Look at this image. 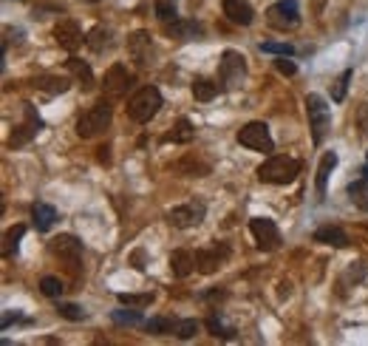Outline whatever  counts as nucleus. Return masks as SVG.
<instances>
[{
  "label": "nucleus",
  "instance_id": "nucleus-31",
  "mask_svg": "<svg viewBox=\"0 0 368 346\" xmlns=\"http://www.w3.org/2000/svg\"><path fill=\"white\" fill-rule=\"evenodd\" d=\"M156 17L161 23H173V20H179V11H176V6L170 0H156Z\"/></svg>",
  "mask_w": 368,
  "mask_h": 346
},
{
  "label": "nucleus",
  "instance_id": "nucleus-32",
  "mask_svg": "<svg viewBox=\"0 0 368 346\" xmlns=\"http://www.w3.org/2000/svg\"><path fill=\"white\" fill-rule=\"evenodd\" d=\"M40 290H43V295H49V298H60V295H63V281L54 278V275H46V278L40 281Z\"/></svg>",
  "mask_w": 368,
  "mask_h": 346
},
{
  "label": "nucleus",
  "instance_id": "nucleus-19",
  "mask_svg": "<svg viewBox=\"0 0 368 346\" xmlns=\"http://www.w3.org/2000/svg\"><path fill=\"white\" fill-rule=\"evenodd\" d=\"M31 219H34V227H37L40 233H49V230L54 227V222H57V210H54L51 204L37 202V204L31 207Z\"/></svg>",
  "mask_w": 368,
  "mask_h": 346
},
{
  "label": "nucleus",
  "instance_id": "nucleus-29",
  "mask_svg": "<svg viewBox=\"0 0 368 346\" xmlns=\"http://www.w3.org/2000/svg\"><path fill=\"white\" fill-rule=\"evenodd\" d=\"M145 327H147V332H153V335H173L176 321H173V318H150Z\"/></svg>",
  "mask_w": 368,
  "mask_h": 346
},
{
  "label": "nucleus",
  "instance_id": "nucleus-7",
  "mask_svg": "<svg viewBox=\"0 0 368 346\" xmlns=\"http://www.w3.org/2000/svg\"><path fill=\"white\" fill-rule=\"evenodd\" d=\"M238 142L249 151H261V154H272L275 151V142L269 137V128L267 122H249L238 131Z\"/></svg>",
  "mask_w": 368,
  "mask_h": 346
},
{
  "label": "nucleus",
  "instance_id": "nucleus-3",
  "mask_svg": "<svg viewBox=\"0 0 368 346\" xmlns=\"http://www.w3.org/2000/svg\"><path fill=\"white\" fill-rule=\"evenodd\" d=\"M111 117H114L111 105H108V102H99V105L88 108L85 114H79V119H76V134H79L82 139H94V137H99V134L108 131Z\"/></svg>",
  "mask_w": 368,
  "mask_h": 346
},
{
  "label": "nucleus",
  "instance_id": "nucleus-5",
  "mask_svg": "<svg viewBox=\"0 0 368 346\" xmlns=\"http://www.w3.org/2000/svg\"><path fill=\"white\" fill-rule=\"evenodd\" d=\"M244 77H247V63H244V54H238V51L227 49V51L221 54V63H219L221 86L227 88V91H232V88H238L241 83H244Z\"/></svg>",
  "mask_w": 368,
  "mask_h": 346
},
{
  "label": "nucleus",
  "instance_id": "nucleus-20",
  "mask_svg": "<svg viewBox=\"0 0 368 346\" xmlns=\"http://www.w3.org/2000/svg\"><path fill=\"white\" fill-rule=\"evenodd\" d=\"M170 270H173V275L187 278V275L196 270V256H193L190 250H176V253L170 256Z\"/></svg>",
  "mask_w": 368,
  "mask_h": 346
},
{
  "label": "nucleus",
  "instance_id": "nucleus-41",
  "mask_svg": "<svg viewBox=\"0 0 368 346\" xmlns=\"http://www.w3.org/2000/svg\"><path fill=\"white\" fill-rule=\"evenodd\" d=\"M82 3H99V0H82Z\"/></svg>",
  "mask_w": 368,
  "mask_h": 346
},
{
  "label": "nucleus",
  "instance_id": "nucleus-38",
  "mask_svg": "<svg viewBox=\"0 0 368 346\" xmlns=\"http://www.w3.org/2000/svg\"><path fill=\"white\" fill-rule=\"evenodd\" d=\"M207 330H210V332H213L216 338H232V335H235L232 330H227V327L221 324L216 315H213V318H207Z\"/></svg>",
  "mask_w": 368,
  "mask_h": 346
},
{
  "label": "nucleus",
  "instance_id": "nucleus-21",
  "mask_svg": "<svg viewBox=\"0 0 368 346\" xmlns=\"http://www.w3.org/2000/svg\"><path fill=\"white\" fill-rule=\"evenodd\" d=\"M334 168H337V154L329 151V154L320 159V168H317V196H320V199L326 196V184H329V176H332Z\"/></svg>",
  "mask_w": 368,
  "mask_h": 346
},
{
  "label": "nucleus",
  "instance_id": "nucleus-14",
  "mask_svg": "<svg viewBox=\"0 0 368 346\" xmlns=\"http://www.w3.org/2000/svg\"><path fill=\"white\" fill-rule=\"evenodd\" d=\"M51 253L57 256V259L69 261V264H76L79 256H82V244H79V239H74V236H57L54 242H51Z\"/></svg>",
  "mask_w": 368,
  "mask_h": 346
},
{
  "label": "nucleus",
  "instance_id": "nucleus-8",
  "mask_svg": "<svg viewBox=\"0 0 368 346\" xmlns=\"http://www.w3.org/2000/svg\"><path fill=\"white\" fill-rule=\"evenodd\" d=\"M249 230H252V236H255V242H258V247H261L264 253H272V250L281 247V230H278V224H275L272 219L255 216V219L249 222Z\"/></svg>",
  "mask_w": 368,
  "mask_h": 346
},
{
  "label": "nucleus",
  "instance_id": "nucleus-33",
  "mask_svg": "<svg viewBox=\"0 0 368 346\" xmlns=\"http://www.w3.org/2000/svg\"><path fill=\"white\" fill-rule=\"evenodd\" d=\"M354 77V71L352 69H346L340 77H337V83H334V88H332V99L334 102H343V97H346V88H349V80Z\"/></svg>",
  "mask_w": 368,
  "mask_h": 346
},
{
  "label": "nucleus",
  "instance_id": "nucleus-27",
  "mask_svg": "<svg viewBox=\"0 0 368 346\" xmlns=\"http://www.w3.org/2000/svg\"><path fill=\"white\" fill-rule=\"evenodd\" d=\"M34 86L49 91V94H66L69 91V80H63V77H37Z\"/></svg>",
  "mask_w": 368,
  "mask_h": 346
},
{
  "label": "nucleus",
  "instance_id": "nucleus-26",
  "mask_svg": "<svg viewBox=\"0 0 368 346\" xmlns=\"http://www.w3.org/2000/svg\"><path fill=\"white\" fill-rule=\"evenodd\" d=\"M85 43H88L94 51H102V49L111 43V31H108L105 26H96V29H91V34L85 37Z\"/></svg>",
  "mask_w": 368,
  "mask_h": 346
},
{
  "label": "nucleus",
  "instance_id": "nucleus-18",
  "mask_svg": "<svg viewBox=\"0 0 368 346\" xmlns=\"http://www.w3.org/2000/svg\"><path fill=\"white\" fill-rule=\"evenodd\" d=\"M314 242L329 244V247H346V244H349V236H346L343 227H337V224H323V227L314 230Z\"/></svg>",
  "mask_w": 368,
  "mask_h": 346
},
{
  "label": "nucleus",
  "instance_id": "nucleus-25",
  "mask_svg": "<svg viewBox=\"0 0 368 346\" xmlns=\"http://www.w3.org/2000/svg\"><path fill=\"white\" fill-rule=\"evenodd\" d=\"M193 134H196V128L190 125V119H179L176 125H173V131L164 137V142H190L193 139Z\"/></svg>",
  "mask_w": 368,
  "mask_h": 346
},
{
  "label": "nucleus",
  "instance_id": "nucleus-10",
  "mask_svg": "<svg viewBox=\"0 0 368 346\" xmlns=\"http://www.w3.org/2000/svg\"><path fill=\"white\" fill-rule=\"evenodd\" d=\"M204 202H190V204H181V207H173L170 213H167V222L173 224V227H181V230H187V227H196V224H202V219H204Z\"/></svg>",
  "mask_w": 368,
  "mask_h": 346
},
{
  "label": "nucleus",
  "instance_id": "nucleus-4",
  "mask_svg": "<svg viewBox=\"0 0 368 346\" xmlns=\"http://www.w3.org/2000/svg\"><path fill=\"white\" fill-rule=\"evenodd\" d=\"M306 114H309V128H312V139L320 145L323 137L332 128V108L326 105V99L320 94H309L306 97Z\"/></svg>",
  "mask_w": 368,
  "mask_h": 346
},
{
  "label": "nucleus",
  "instance_id": "nucleus-2",
  "mask_svg": "<svg viewBox=\"0 0 368 346\" xmlns=\"http://www.w3.org/2000/svg\"><path fill=\"white\" fill-rule=\"evenodd\" d=\"M297 173H300V162L294 157H269L258 168V179L269 182V184H289Z\"/></svg>",
  "mask_w": 368,
  "mask_h": 346
},
{
  "label": "nucleus",
  "instance_id": "nucleus-12",
  "mask_svg": "<svg viewBox=\"0 0 368 346\" xmlns=\"http://www.w3.org/2000/svg\"><path fill=\"white\" fill-rule=\"evenodd\" d=\"M54 40H57V46L60 49H66V51H76L79 46H82V31H79V26L74 23V20H60L57 26H54Z\"/></svg>",
  "mask_w": 368,
  "mask_h": 346
},
{
  "label": "nucleus",
  "instance_id": "nucleus-37",
  "mask_svg": "<svg viewBox=\"0 0 368 346\" xmlns=\"http://www.w3.org/2000/svg\"><path fill=\"white\" fill-rule=\"evenodd\" d=\"M57 312L63 318H69V321H82L85 318V310H79L76 304H57Z\"/></svg>",
  "mask_w": 368,
  "mask_h": 346
},
{
  "label": "nucleus",
  "instance_id": "nucleus-22",
  "mask_svg": "<svg viewBox=\"0 0 368 346\" xmlns=\"http://www.w3.org/2000/svg\"><path fill=\"white\" fill-rule=\"evenodd\" d=\"M69 71L76 77V83L82 86V91H91V88H94V71H91V66H88V63H82V60L71 57V60H69Z\"/></svg>",
  "mask_w": 368,
  "mask_h": 346
},
{
  "label": "nucleus",
  "instance_id": "nucleus-9",
  "mask_svg": "<svg viewBox=\"0 0 368 346\" xmlns=\"http://www.w3.org/2000/svg\"><path fill=\"white\" fill-rule=\"evenodd\" d=\"M128 54H131V60H134L139 69L153 66L156 49H153V40H150L147 31H134V34H128Z\"/></svg>",
  "mask_w": 368,
  "mask_h": 346
},
{
  "label": "nucleus",
  "instance_id": "nucleus-40",
  "mask_svg": "<svg viewBox=\"0 0 368 346\" xmlns=\"http://www.w3.org/2000/svg\"><path fill=\"white\" fill-rule=\"evenodd\" d=\"M275 69H278L281 74H287V77H292L294 71H297V66H294L292 60H287V57H281V60H275Z\"/></svg>",
  "mask_w": 368,
  "mask_h": 346
},
{
  "label": "nucleus",
  "instance_id": "nucleus-1",
  "mask_svg": "<svg viewBox=\"0 0 368 346\" xmlns=\"http://www.w3.org/2000/svg\"><path fill=\"white\" fill-rule=\"evenodd\" d=\"M161 108V91L156 86L139 88L131 99H128V117L134 122H150Z\"/></svg>",
  "mask_w": 368,
  "mask_h": 346
},
{
  "label": "nucleus",
  "instance_id": "nucleus-34",
  "mask_svg": "<svg viewBox=\"0 0 368 346\" xmlns=\"http://www.w3.org/2000/svg\"><path fill=\"white\" fill-rule=\"evenodd\" d=\"M23 233H26V224H14L11 230H6V256L17 250V242L23 239Z\"/></svg>",
  "mask_w": 368,
  "mask_h": 346
},
{
  "label": "nucleus",
  "instance_id": "nucleus-30",
  "mask_svg": "<svg viewBox=\"0 0 368 346\" xmlns=\"http://www.w3.org/2000/svg\"><path fill=\"white\" fill-rule=\"evenodd\" d=\"M119 304L142 310V307H150V304H153V292H142V295H131V292H122V295H119Z\"/></svg>",
  "mask_w": 368,
  "mask_h": 346
},
{
  "label": "nucleus",
  "instance_id": "nucleus-28",
  "mask_svg": "<svg viewBox=\"0 0 368 346\" xmlns=\"http://www.w3.org/2000/svg\"><path fill=\"white\" fill-rule=\"evenodd\" d=\"M199 330H202V324H199V321H193V318H187V321H176L173 335H176V338H181V341H187V338H193Z\"/></svg>",
  "mask_w": 368,
  "mask_h": 346
},
{
  "label": "nucleus",
  "instance_id": "nucleus-6",
  "mask_svg": "<svg viewBox=\"0 0 368 346\" xmlns=\"http://www.w3.org/2000/svg\"><path fill=\"white\" fill-rule=\"evenodd\" d=\"M267 23L278 31H292L300 26V9L294 0H278L275 6L267 9Z\"/></svg>",
  "mask_w": 368,
  "mask_h": 346
},
{
  "label": "nucleus",
  "instance_id": "nucleus-36",
  "mask_svg": "<svg viewBox=\"0 0 368 346\" xmlns=\"http://www.w3.org/2000/svg\"><path fill=\"white\" fill-rule=\"evenodd\" d=\"M261 51L267 54H281V57H292L294 49L289 43H261Z\"/></svg>",
  "mask_w": 368,
  "mask_h": 346
},
{
  "label": "nucleus",
  "instance_id": "nucleus-39",
  "mask_svg": "<svg viewBox=\"0 0 368 346\" xmlns=\"http://www.w3.org/2000/svg\"><path fill=\"white\" fill-rule=\"evenodd\" d=\"M357 128H360V134L368 139V102L360 105V111H357Z\"/></svg>",
  "mask_w": 368,
  "mask_h": 346
},
{
  "label": "nucleus",
  "instance_id": "nucleus-24",
  "mask_svg": "<svg viewBox=\"0 0 368 346\" xmlns=\"http://www.w3.org/2000/svg\"><path fill=\"white\" fill-rule=\"evenodd\" d=\"M216 94H219V83H213V80H207V77H196V80H193V97H196L199 102H210Z\"/></svg>",
  "mask_w": 368,
  "mask_h": 346
},
{
  "label": "nucleus",
  "instance_id": "nucleus-17",
  "mask_svg": "<svg viewBox=\"0 0 368 346\" xmlns=\"http://www.w3.org/2000/svg\"><path fill=\"white\" fill-rule=\"evenodd\" d=\"M224 14H227L235 26H249L252 17H255V11H252V6H249L247 0H224Z\"/></svg>",
  "mask_w": 368,
  "mask_h": 346
},
{
  "label": "nucleus",
  "instance_id": "nucleus-23",
  "mask_svg": "<svg viewBox=\"0 0 368 346\" xmlns=\"http://www.w3.org/2000/svg\"><path fill=\"white\" fill-rule=\"evenodd\" d=\"M349 196H352V202L360 210H368V168L363 171V179H357V182L349 184Z\"/></svg>",
  "mask_w": 368,
  "mask_h": 346
},
{
  "label": "nucleus",
  "instance_id": "nucleus-13",
  "mask_svg": "<svg viewBox=\"0 0 368 346\" xmlns=\"http://www.w3.org/2000/svg\"><path fill=\"white\" fill-rule=\"evenodd\" d=\"M23 111H26V122H23V125H20V128L11 134L9 148H20V145H26V142H29V139H31V137H34V134L43 128V122H40V117H37V111H34L31 105H26Z\"/></svg>",
  "mask_w": 368,
  "mask_h": 346
},
{
  "label": "nucleus",
  "instance_id": "nucleus-35",
  "mask_svg": "<svg viewBox=\"0 0 368 346\" xmlns=\"http://www.w3.org/2000/svg\"><path fill=\"white\" fill-rule=\"evenodd\" d=\"M114 321H116V324H128V327H136V324H142V315L136 312V307H134L131 312H125V310H116V312H114Z\"/></svg>",
  "mask_w": 368,
  "mask_h": 346
},
{
  "label": "nucleus",
  "instance_id": "nucleus-16",
  "mask_svg": "<svg viewBox=\"0 0 368 346\" xmlns=\"http://www.w3.org/2000/svg\"><path fill=\"white\" fill-rule=\"evenodd\" d=\"M202 34H204V29L196 20H173V23H167V37H173V40H202Z\"/></svg>",
  "mask_w": 368,
  "mask_h": 346
},
{
  "label": "nucleus",
  "instance_id": "nucleus-11",
  "mask_svg": "<svg viewBox=\"0 0 368 346\" xmlns=\"http://www.w3.org/2000/svg\"><path fill=\"white\" fill-rule=\"evenodd\" d=\"M131 83H134V74H131L122 63L111 66L108 74H105V97H108V99H122V97L128 94Z\"/></svg>",
  "mask_w": 368,
  "mask_h": 346
},
{
  "label": "nucleus",
  "instance_id": "nucleus-15",
  "mask_svg": "<svg viewBox=\"0 0 368 346\" xmlns=\"http://www.w3.org/2000/svg\"><path fill=\"white\" fill-rule=\"evenodd\" d=\"M229 256V250L227 247H210V250H199L196 253V270L199 272H204V275H210V272H216L224 259Z\"/></svg>",
  "mask_w": 368,
  "mask_h": 346
}]
</instances>
